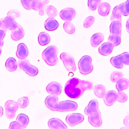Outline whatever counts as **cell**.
Masks as SVG:
<instances>
[{
	"instance_id": "obj_1",
	"label": "cell",
	"mask_w": 129,
	"mask_h": 129,
	"mask_svg": "<svg viewBox=\"0 0 129 129\" xmlns=\"http://www.w3.org/2000/svg\"><path fill=\"white\" fill-rule=\"evenodd\" d=\"M93 84L89 81L80 80L77 78L69 79L64 86V93L70 98L77 99L80 98L85 91L91 90Z\"/></svg>"
},
{
	"instance_id": "obj_2",
	"label": "cell",
	"mask_w": 129,
	"mask_h": 129,
	"mask_svg": "<svg viewBox=\"0 0 129 129\" xmlns=\"http://www.w3.org/2000/svg\"><path fill=\"white\" fill-rule=\"evenodd\" d=\"M45 105L49 109L59 112L73 111L78 108L76 102L71 100L58 101L57 96L54 95H50L46 98Z\"/></svg>"
},
{
	"instance_id": "obj_3",
	"label": "cell",
	"mask_w": 129,
	"mask_h": 129,
	"mask_svg": "<svg viewBox=\"0 0 129 129\" xmlns=\"http://www.w3.org/2000/svg\"><path fill=\"white\" fill-rule=\"evenodd\" d=\"M84 112L88 116V121L91 125L96 127L102 125V120L97 100H91L85 108Z\"/></svg>"
},
{
	"instance_id": "obj_4",
	"label": "cell",
	"mask_w": 129,
	"mask_h": 129,
	"mask_svg": "<svg viewBox=\"0 0 129 129\" xmlns=\"http://www.w3.org/2000/svg\"><path fill=\"white\" fill-rule=\"evenodd\" d=\"M121 22L116 20L111 22L110 25V35L108 41L112 43L114 46L119 45L121 42Z\"/></svg>"
},
{
	"instance_id": "obj_5",
	"label": "cell",
	"mask_w": 129,
	"mask_h": 129,
	"mask_svg": "<svg viewBox=\"0 0 129 129\" xmlns=\"http://www.w3.org/2000/svg\"><path fill=\"white\" fill-rule=\"evenodd\" d=\"M57 53V48L54 45H50L43 50L42 53V57L47 64L53 66L56 64L58 62Z\"/></svg>"
},
{
	"instance_id": "obj_6",
	"label": "cell",
	"mask_w": 129,
	"mask_h": 129,
	"mask_svg": "<svg viewBox=\"0 0 129 129\" xmlns=\"http://www.w3.org/2000/svg\"><path fill=\"white\" fill-rule=\"evenodd\" d=\"M78 68L80 73L84 75L91 73L93 70L92 64V58L89 55L82 56L78 62Z\"/></svg>"
},
{
	"instance_id": "obj_7",
	"label": "cell",
	"mask_w": 129,
	"mask_h": 129,
	"mask_svg": "<svg viewBox=\"0 0 129 129\" xmlns=\"http://www.w3.org/2000/svg\"><path fill=\"white\" fill-rule=\"evenodd\" d=\"M111 64L117 69H122L124 64L129 65V52H124L110 59Z\"/></svg>"
},
{
	"instance_id": "obj_8",
	"label": "cell",
	"mask_w": 129,
	"mask_h": 129,
	"mask_svg": "<svg viewBox=\"0 0 129 129\" xmlns=\"http://www.w3.org/2000/svg\"><path fill=\"white\" fill-rule=\"evenodd\" d=\"M18 65L22 70L30 76L34 77L38 74V69L37 68L31 64L28 59H20L18 61Z\"/></svg>"
},
{
	"instance_id": "obj_9",
	"label": "cell",
	"mask_w": 129,
	"mask_h": 129,
	"mask_svg": "<svg viewBox=\"0 0 129 129\" xmlns=\"http://www.w3.org/2000/svg\"><path fill=\"white\" fill-rule=\"evenodd\" d=\"M60 59L63 62L65 68L69 72H75L76 66L75 59L70 54L67 52H62L60 54Z\"/></svg>"
},
{
	"instance_id": "obj_10",
	"label": "cell",
	"mask_w": 129,
	"mask_h": 129,
	"mask_svg": "<svg viewBox=\"0 0 129 129\" xmlns=\"http://www.w3.org/2000/svg\"><path fill=\"white\" fill-rule=\"evenodd\" d=\"M18 23L15 21V19L12 17L7 16L6 17L0 19V30L6 32L7 30H13L15 29Z\"/></svg>"
},
{
	"instance_id": "obj_11",
	"label": "cell",
	"mask_w": 129,
	"mask_h": 129,
	"mask_svg": "<svg viewBox=\"0 0 129 129\" xmlns=\"http://www.w3.org/2000/svg\"><path fill=\"white\" fill-rule=\"evenodd\" d=\"M125 3H123L114 8L110 17V20L111 22L116 20L121 21V15L127 16L125 12Z\"/></svg>"
},
{
	"instance_id": "obj_12",
	"label": "cell",
	"mask_w": 129,
	"mask_h": 129,
	"mask_svg": "<svg viewBox=\"0 0 129 129\" xmlns=\"http://www.w3.org/2000/svg\"><path fill=\"white\" fill-rule=\"evenodd\" d=\"M5 107L6 117L9 119L14 118L19 107L17 102L13 100H8L5 103Z\"/></svg>"
},
{
	"instance_id": "obj_13",
	"label": "cell",
	"mask_w": 129,
	"mask_h": 129,
	"mask_svg": "<svg viewBox=\"0 0 129 129\" xmlns=\"http://www.w3.org/2000/svg\"><path fill=\"white\" fill-rule=\"evenodd\" d=\"M84 119V116L78 113L69 114L66 118V121L71 126H74L83 121Z\"/></svg>"
},
{
	"instance_id": "obj_14",
	"label": "cell",
	"mask_w": 129,
	"mask_h": 129,
	"mask_svg": "<svg viewBox=\"0 0 129 129\" xmlns=\"http://www.w3.org/2000/svg\"><path fill=\"white\" fill-rule=\"evenodd\" d=\"M76 16V11L72 8H67L62 10L60 13L59 16L63 21L70 22Z\"/></svg>"
},
{
	"instance_id": "obj_15",
	"label": "cell",
	"mask_w": 129,
	"mask_h": 129,
	"mask_svg": "<svg viewBox=\"0 0 129 129\" xmlns=\"http://www.w3.org/2000/svg\"><path fill=\"white\" fill-rule=\"evenodd\" d=\"M47 92L50 95H59L62 90L61 86L56 82H52L49 83L46 88Z\"/></svg>"
},
{
	"instance_id": "obj_16",
	"label": "cell",
	"mask_w": 129,
	"mask_h": 129,
	"mask_svg": "<svg viewBox=\"0 0 129 129\" xmlns=\"http://www.w3.org/2000/svg\"><path fill=\"white\" fill-rule=\"evenodd\" d=\"M49 2V0H34L31 9L35 11H38L39 15L43 16L44 14L45 7Z\"/></svg>"
},
{
	"instance_id": "obj_17",
	"label": "cell",
	"mask_w": 129,
	"mask_h": 129,
	"mask_svg": "<svg viewBox=\"0 0 129 129\" xmlns=\"http://www.w3.org/2000/svg\"><path fill=\"white\" fill-rule=\"evenodd\" d=\"M117 97V93L114 90H110L107 92L104 96L103 99L105 104L107 106H111L116 101Z\"/></svg>"
},
{
	"instance_id": "obj_18",
	"label": "cell",
	"mask_w": 129,
	"mask_h": 129,
	"mask_svg": "<svg viewBox=\"0 0 129 129\" xmlns=\"http://www.w3.org/2000/svg\"><path fill=\"white\" fill-rule=\"evenodd\" d=\"M48 127L51 129H67L68 127L60 119L51 118L48 121Z\"/></svg>"
},
{
	"instance_id": "obj_19",
	"label": "cell",
	"mask_w": 129,
	"mask_h": 129,
	"mask_svg": "<svg viewBox=\"0 0 129 129\" xmlns=\"http://www.w3.org/2000/svg\"><path fill=\"white\" fill-rule=\"evenodd\" d=\"M114 46L113 44L109 41L102 44L98 48L99 53L103 56L109 55L112 51Z\"/></svg>"
},
{
	"instance_id": "obj_20",
	"label": "cell",
	"mask_w": 129,
	"mask_h": 129,
	"mask_svg": "<svg viewBox=\"0 0 129 129\" xmlns=\"http://www.w3.org/2000/svg\"><path fill=\"white\" fill-rule=\"evenodd\" d=\"M11 31V37L12 40L14 41H18L22 39L25 35V32L22 27L19 24L15 29L12 30Z\"/></svg>"
},
{
	"instance_id": "obj_21",
	"label": "cell",
	"mask_w": 129,
	"mask_h": 129,
	"mask_svg": "<svg viewBox=\"0 0 129 129\" xmlns=\"http://www.w3.org/2000/svg\"><path fill=\"white\" fill-rule=\"evenodd\" d=\"M29 53L28 49L26 45L23 43H20L18 44L17 50L16 53L17 57L20 59H25Z\"/></svg>"
},
{
	"instance_id": "obj_22",
	"label": "cell",
	"mask_w": 129,
	"mask_h": 129,
	"mask_svg": "<svg viewBox=\"0 0 129 129\" xmlns=\"http://www.w3.org/2000/svg\"><path fill=\"white\" fill-rule=\"evenodd\" d=\"M59 26L58 22L53 19V18H48L44 23V27L46 30L52 31L58 28Z\"/></svg>"
},
{
	"instance_id": "obj_23",
	"label": "cell",
	"mask_w": 129,
	"mask_h": 129,
	"mask_svg": "<svg viewBox=\"0 0 129 129\" xmlns=\"http://www.w3.org/2000/svg\"><path fill=\"white\" fill-rule=\"evenodd\" d=\"M110 10V5L106 3H101L98 6V12L100 15L106 17L107 16Z\"/></svg>"
},
{
	"instance_id": "obj_24",
	"label": "cell",
	"mask_w": 129,
	"mask_h": 129,
	"mask_svg": "<svg viewBox=\"0 0 129 129\" xmlns=\"http://www.w3.org/2000/svg\"><path fill=\"white\" fill-rule=\"evenodd\" d=\"M103 39L104 36L102 33L100 32L96 33L91 36L90 39V43L92 46L96 47L103 41Z\"/></svg>"
},
{
	"instance_id": "obj_25",
	"label": "cell",
	"mask_w": 129,
	"mask_h": 129,
	"mask_svg": "<svg viewBox=\"0 0 129 129\" xmlns=\"http://www.w3.org/2000/svg\"><path fill=\"white\" fill-rule=\"evenodd\" d=\"M7 70L10 72L15 71L18 68V63L15 58L12 57L8 58L5 63Z\"/></svg>"
},
{
	"instance_id": "obj_26",
	"label": "cell",
	"mask_w": 129,
	"mask_h": 129,
	"mask_svg": "<svg viewBox=\"0 0 129 129\" xmlns=\"http://www.w3.org/2000/svg\"><path fill=\"white\" fill-rule=\"evenodd\" d=\"M38 41L40 45H46L50 41V37L49 35L45 32H40L38 36Z\"/></svg>"
},
{
	"instance_id": "obj_27",
	"label": "cell",
	"mask_w": 129,
	"mask_h": 129,
	"mask_svg": "<svg viewBox=\"0 0 129 129\" xmlns=\"http://www.w3.org/2000/svg\"><path fill=\"white\" fill-rule=\"evenodd\" d=\"M16 120L20 123L21 128H25L26 127L29 122L28 116L24 113L19 114L17 117Z\"/></svg>"
},
{
	"instance_id": "obj_28",
	"label": "cell",
	"mask_w": 129,
	"mask_h": 129,
	"mask_svg": "<svg viewBox=\"0 0 129 129\" xmlns=\"http://www.w3.org/2000/svg\"><path fill=\"white\" fill-rule=\"evenodd\" d=\"M129 87V80L126 78L119 79L116 84V88L117 91H123Z\"/></svg>"
},
{
	"instance_id": "obj_29",
	"label": "cell",
	"mask_w": 129,
	"mask_h": 129,
	"mask_svg": "<svg viewBox=\"0 0 129 129\" xmlns=\"http://www.w3.org/2000/svg\"><path fill=\"white\" fill-rule=\"evenodd\" d=\"M94 92L95 95L99 98H103L106 93L105 87L101 84L95 85L94 88Z\"/></svg>"
},
{
	"instance_id": "obj_30",
	"label": "cell",
	"mask_w": 129,
	"mask_h": 129,
	"mask_svg": "<svg viewBox=\"0 0 129 129\" xmlns=\"http://www.w3.org/2000/svg\"><path fill=\"white\" fill-rule=\"evenodd\" d=\"M44 10L46 14L49 18H54L56 16L57 14V11L56 9L53 6L48 5L45 6Z\"/></svg>"
},
{
	"instance_id": "obj_31",
	"label": "cell",
	"mask_w": 129,
	"mask_h": 129,
	"mask_svg": "<svg viewBox=\"0 0 129 129\" xmlns=\"http://www.w3.org/2000/svg\"><path fill=\"white\" fill-rule=\"evenodd\" d=\"M63 28L64 30L68 34H72L75 32V27L70 21L64 22L63 25Z\"/></svg>"
},
{
	"instance_id": "obj_32",
	"label": "cell",
	"mask_w": 129,
	"mask_h": 129,
	"mask_svg": "<svg viewBox=\"0 0 129 129\" xmlns=\"http://www.w3.org/2000/svg\"><path fill=\"white\" fill-rule=\"evenodd\" d=\"M123 78V74L119 71L113 72L110 76V80L113 83H116L119 79Z\"/></svg>"
},
{
	"instance_id": "obj_33",
	"label": "cell",
	"mask_w": 129,
	"mask_h": 129,
	"mask_svg": "<svg viewBox=\"0 0 129 129\" xmlns=\"http://www.w3.org/2000/svg\"><path fill=\"white\" fill-rule=\"evenodd\" d=\"M17 104L19 108H25L29 104V99L26 96L20 98L17 101Z\"/></svg>"
},
{
	"instance_id": "obj_34",
	"label": "cell",
	"mask_w": 129,
	"mask_h": 129,
	"mask_svg": "<svg viewBox=\"0 0 129 129\" xmlns=\"http://www.w3.org/2000/svg\"><path fill=\"white\" fill-rule=\"evenodd\" d=\"M101 3V0H88V6L91 10L95 11Z\"/></svg>"
},
{
	"instance_id": "obj_35",
	"label": "cell",
	"mask_w": 129,
	"mask_h": 129,
	"mask_svg": "<svg viewBox=\"0 0 129 129\" xmlns=\"http://www.w3.org/2000/svg\"><path fill=\"white\" fill-rule=\"evenodd\" d=\"M127 96L124 92L122 91H118L116 101L121 103H124L127 100Z\"/></svg>"
},
{
	"instance_id": "obj_36",
	"label": "cell",
	"mask_w": 129,
	"mask_h": 129,
	"mask_svg": "<svg viewBox=\"0 0 129 129\" xmlns=\"http://www.w3.org/2000/svg\"><path fill=\"white\" fill-rule=\"evenodd\" d=\"M94 20L95 19L93 16H90L88 17L87 18H86V19L84 22V27L86 28H89L93 25Z\"/></svg>"
},
{
	"instance_id": "obj_37",
	"label": "cell",
	"mask_w": 129,
	"mask_h": 129,
	"mask_svg": "<svg viewBox=\"0 0 129 129\" xmlns=\"http://www.w3.org/2000/svg\"><path fill=\"white\" fill-rule=\"evenodd\" d=\"M33 1L34 0H21L23 7L26 10H31Z\"/></svg>"
},
{
	"instance_id": "obj_38",
	"label": "cell",
	"mask_w": 129,
	"mask_h": 129,
	"mask_svg": "<svg viewBox=\"0 0 129 129\" xmlns=\"http://www.w3.org/2000/svg\"><path fill=\"white\" fill-rule=\"evenodd\" d=\"M20 16H21L20 13L16 10H10L8 12V13L7 14V16L12 17L14 19H16V18L20 17Z\"/></svg>"
},
{
	"instance_id": "obj_39",
	"label": "cell",
	"mask_w": 129,
	"mask_h": 129,
	"mask_svg": "<svg viewBox=\"0 0 129 129\" xmlns=\"http://www.w3.org/2000/svg\"><path fill=\"white\" fill-rule=\"evenodd\" d=\"M9 129H21V125L20 123L16 120L11 122L9 127Z\"/></svg>"
},
{
	"instance_id": "obj_40",
	"label": "cell",
	"mask_w": 129,
	"mask_h": 129,
	"mask_svg": "<svg viewBox=\"0 0 129 129\" xmlns=\"http://www.w3.org/2000/svg\"><path fill=\"white\" fill-rule=\"evenodd\" d=\"M6 35V31L0 30V47H2L4 44L3 39Z\"/></svg>"
},
{
	"instance_id": "obj_41",
	"label": "cell",
	"mask_w": 129,
	"mask_h": 129,
	"mask_svg": "<svg viewBox=\"0 0 129 129\" xmlns=\"http://www.w3.org/2000/svg\"><path fill=\"white\" fill-rule=\"evenodd\" d=\"M123 124L127 128H129V115L126 116L123 119Z\"/></svg>"
},
{
	"instance_id": "obj_42",
	"label": "cell",
	"mask_w": 129,
	"mask_h": 129,
	"mask_svg": "<svg viewBox=\"0 0 129 129\" xmlns=\"http://www.w3.org/2000/svg\"><path fill=\"white\" fill-rule=\"evenodd\" d=\"M125 9L127 16L129 15V0H127L125 4Z\"/></svg>"
},
{
	"instance_id": "obj_43",
	"label": "cell",
	"mask_w": 129,
	"mask_h": 129,
	"mask_svg": "<svg viewBox=\"0 0 129 129\" xmlns=\"http://www.w3.org/2000/svg\"><path fill=\"white\" fill-rule=\"evenodd\" d=\"M126 29L127 32L129 33V19H128V20L126 21Z\"/></svg>"
},
{
	"instance_id": "obj_44",
	"label": "cell",
	"mask_w": 129,
	"mask_h": 129,
	"mask_svg": "<svg viewBox=\"0 0 129 129\" xmlns=\"http://www.w3.org/2000/svg\"><path fill=\"white\" fill-rule=\"evenodd\" d=\"M3 113H4V109L3 107L0 106V116L3 115Z\"/></svg>"
},
{
	"instance_id": "obj_45",
	"label": "cell",
	"mask_w": 129,
	"mask_h": 129,
	"mask_svg": "<svg viewBox=\"0 0 129 129\" xmlns=\"http://www.w3.org/2000/svg\"><path fill=\"white\" fill-rule=\"evenodd\" d=\"M1 52H2V49H1V47H0V55L1 54Z\"/></svg>"
}]
</instances>
